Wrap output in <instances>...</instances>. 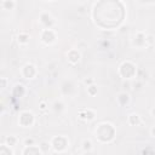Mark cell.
<instances>
[{"label": "cell", "instance_id": "obj_31", "mask_svg": "<svg viewBox=\"0 0 155 155\" xmlns=\"http://www.w3.org/2000/svg\"><path fill=\"white\" fill-rule=\"evenodd\" d=\"M150 115H151V117H154V119H155V105L150 109Z\"/></svg>", "mask_w": 155, "mask_h": 155}, {"label": "cell", "instance_id": "obj_18", "mask_svg": "<svg viewBox=\"0 0 155 155\" xmlns=\"http://www.w3.org/2000/svg\"><path fill=\"white\" fill-rule=\"evenodd\" d=\"M81 149L85 151V153H90L92 149H93V143L91 139H84L82 143H81Z\"/></svg>", "mask_w": 155, "mask_h": 155}, {"label": "cell", "instance_id": "obj_15", "mask_svg": "<svg viewBox=\"0 0 155 155\" xmlns=\"http://www.w3.org/2000/svg\"><path fill=\"white\" fill-rule=\"evenodd\" d=\"M22 155H42V151L40 150L39 145H31V147H23Z\"/></svg>", "mask_w": 155, "mask_h": 155}, {"label": "cell", "instance_id": "obj_28", "mask_svg": "<svg viewBox=\"0 0 155 155\" xmlns=\"http://www.w3.org/2000/svg\"><path fill=\"white\" fill-rule=\"evenodd\" d=\"M76 48H78L79 51L87 48V42H86V41H84V40H80V41H78V44H76Z\"/></svg>", "mask_w": 155, "mask_h": 155}, {"label": "cell", "instance_id": "obj_20", "mask_svg": "<svg viewBox=\"0 0 155 155\" xmlns=\"http://www.w3.org/2000/svg\"><path fill=\"white\" fill-rule=\"evenodd\" d=\"M13 154L15 153H13V149L12 148L7 147L5 143L1 144V147H0V155H13Z\"/></svg>", "mask_w": 155, "mask_h": 155}, {"label": "cell", "instance_id": "obj_26", "mask_svg": "<svg viewBox=\"0 0 155 155\" xmlns=\"http://www.w3.org/2000/svg\"><path fill=\"white\" fill-rule=\"evenodd\" d=\"M0 87H1V91H5L6 88H7V86H8V80H7V78H5V76H1L0 78Z\"/></svg>", "mask_w": 155, "mask_h": 155}, {"label": "cell", "instance_id": "obj_6", "mask_svg": "<svg viewBox=\"0 0 155 155\" xmlns=\"http://www.w3.org/2000/svg\"><path fill=\"white\" fill-rule=\"evenodd\" d=\"M38 74H39V70H38L36 65L33 64V63H25V64L21 68V75H22L24 79H27V80H33V79H35V78L38 76Z\"/></svg>", "mask_w": 155, "mask_h": 155}, {"label": "cell", "instance_id": "obj_22", "mask_svg": "<svg viewBox=\"0 0 155 155\" xmlns=\"http://www.w3.org/2000/svg\"><path fill=\"white\" fill-rule=\"evenodd\" d=\"M53 109H54V111H58V113H61V111H63L64 109H65V104L62 102V101H54V103H53Z\"/></svg>", "mask_w": 155, "mask_h": 155}, {"label": "cell", "instance_id": "obj_19", "mask_svg": "<svg viewBox=\"0 0 155 155\" xmlns=\"http://www.w3.org/2000/svg\"><path fill=\"white\" fill-rule=\"evenodd\" d=\"M39 148H40V150L42 151V154H46V153H48V151L52 149L51 143H50L48 140H42V142H40V143H39Z\"/></svg>", "mask_w": 155, "mask_h": 155}, {"label": "cell", "instance_id": "obj_25", "mask_svg": "<svg viewBox=\"0 0 155 155\" xmlns=\"http://www.w3.org/2000/svg\"><path fill=\"white\" fill-rule=\"evenodd\" d=\"M39 110L41 111V113H47V110H48V103L46 102V101H40L39 102Z\"/></svg>", "mask_w": 155, "mask_h": 155}, {"label": "cell", "instance_id": "obj_2", "mask_svg": "<svg viewBox=\"0 0 155 155\" xmlns=\"http://www.w3.org/2000/svg\"><path fill=\"white\" fill-rule=\"evenodd\" d=\"M137 73H138V69H137V65L127 59V61H124L119 68H117V74L120 75V78H122L125 81H131L132 79L137 78Z\"/></svg>", "mask_w": 155, "mask_h": 155}, {"label": "cell", "instance_id": "obj_17", "mask_svg": "<svg viewBox=\"0 0 155 155\" xmlns=\"http://www.w3.org/2000/svg\"><path fill=\"white\" fill-rule=\"evenodd\" d=\"M0 6H1L2 10L11 11V10H15V7L17 6V2L15 0H2L0 2Z\"/></svg>", "mask_w": 155, "mask_h": 155}, {"label": "cell", "instance_id": "obj_10", "mask_svg": "<svg viewBox=\"0 0 155 155\" xmlns=\"http://www.w3.org/2000/svg\"><path fill=\"white\" fill-rule=\"evenodd\" d=\"M145 36L147 34L143 30H138L134 33L133 40H132V45L136 46L137 48H143L145 47Z\"/></svg>", "mask_w": 155, "mask_h": 155}, {"label": "cell", "instance_id": "obj_7", "mask_svg": "<svg viewBox=\"0 0 155 155\" xmlns=\"http://www.w3.org/2000/svg\"><path fill=\"white\" fill-rule=\"evenodd\" d=\"M39 23L42 25V29H48V28H53L56 19L48 11H41L39 13Z\"/></svg>", "mask_w": 155, "mask_h": 155}, {"label": "cell", "instance_id": "obj_5", "mask_svg": "<svg viewBox=\"0 0 155 155\" xmlns=\"http://www.w3.org/2000/svg\"><path fill=\"white\" fill-rule=\"evenodd\" d=\"M57 39H58V34L53 28L41 29V31H40V41L44 45L51 46L57 41Z\"/></svg>", "mask_w": 155, "mask_h": 155}, {"label": "cell", "instance_id": "obj_13", "mask_svg": "<svg viewBox=\"0 0 155 155\" xmlns=\"http://www.w3.org/2000/svg\"><path fill=\"white\" fill-rule=\"evenodd\" d=\"M25 93H27V88H25V86L23 84H16L13 86V88H12V96L15 98H17V99L23 98L25 96Z\"/></svg>", "mask_w": 155, "mask_h": 155}, {"label": "cell", "instance_id": "obj_4", "mask_svg": "<svg viewBox=\"0 0 155 155\" xmlns=\"http://www.w3.org/2000/svg\"><path fill=\"white\" fill-rule=\"evenodd\" d=\"M18 125L23 128H30L35 125L36 117L31 110H22L18 115Z\"/></svg>", "mask_w": 155, "mask_h": 155}, {"label": "cell", "instance_id": "obj_11", "mask_svg": "<svg viewBox=\"0 0 155 155\" xmlns=\"http://www.w3.org/2000/svg\"><path fill=\"white\" fill-rule=\"evenodd\" d=\"M131 102V96L127 91H121L116 94V103L122 108H127Z\"/></svg>", "mask_w": 155, "mask_h": 155}, {"label": "cell", "instance_id": "obj_24", "mask_svg": "<svg viewBox=\"0 0 155 155\" xmlns=\"http://www.w3.org/2000/svg\"><path fill=\"white\" fill-rule=\"evenodd\" d=\"M22 143H23V147H31V145H35L36 140H35V138H33V137H25V138L22 140Z\"/></svg>", "mask_w": 155, "mask_h": 155}, {"label": "cell", "instance_id": "obj_21", "mask_svg": "<svg viewBox=\"0 0 155 155\" xmlns=\"http://www.w3.org/2000/svg\"><path fill=\"white\" fill-rule=\"evenodd\" d=\"M86 92H87V94H88L90 97H94V96L98 93V86H97L96 84H93V85L86 87Z\"/></svg>", "mask_w": 155, "mask_h": 155}, {"label": "cell", "instance_id": "obj_30", "mask_svg": "<svg viewBox=\"0 0 155 155\" xmlns=\"http://www.w3.org/2000/svg\"><path fill=\"white\" fill-rule=\"evenodd\" d=\"M149 133H150V136H151V137H154V138H155V125H153V126L150 127Z\"/></svg>", "mask_w": 155, "mask_h": 155}, {"label": "cell", "instance_id": "obj_29", "mask_svg": "<svg viewBox=\"0 0 155 155\" xmlns=\"http://www.w3.org/2000/svg\"><path fill=\"white\" fill-rule=\"evenodd\" d=\"M78 13H80V15L86 13V6H85V5H80V6H78Z\"/></svg>", "mask_w": 155, "mask_h": 155}, {"label": "cell", "instance_id": "obj_9", "mask_svg": "<svg viewBox=\"0 0 155 155\" xmlns=\"http://www.w3.org/2000/svg\"><path fill=\"white\" fill-rule=\"evenodd\" d=\"M65 56H67V61L70 65H76L81 61V51H79L76 47L68 50Z\"/></svg>", "mask_w": 155, "mask_h": 155}, {"label": "cell", "instance_id": "obj_14", "mask_svg": "<svg viewBox=\"0 0 155 155\" xmlns=\"http://www.w3.org/2000/svg\"><path fill=\"white\" fill-rule=\"evenodd\" d=\"M16 40H17V44L19 45V46H27L28 44H29V41H30V35L27 33V31H19L18 34H17V38H16Z\"/></svg>", "mask_w": 155, "mask_h": 155}, {"label": "cell", "instance_id": "obj_3", "mask_svg": "<svg viewBox=\"0 0 155 155\" xmlns=\"http://www.w3.org/2000/svg\"><path fill=\"white\" fill-rule=\"evenodd\" d=\"M50 143H51V147H52V150L54 153H64L68 150L69 145H70V140L67 136L64 134H58V136H53L51 139H50Z\"/></svg>", "mask_w": 155, "mask_h": 155}, {"label": "cell", "instance_id": "obj_12", "mask_svg": "<svg viewBox=\"0 0 155 155\" xmlns=\"http://www.w3.org/2000/svg\"><path fill=\"white\" fill-rule=\"evenodd\" d=\"M127 124L130 126H134L136 127V126L144 125V121H143V119H142V116L139 114H137V113H130L127 115Z\"/></svg>", "mask_w": 155, "mask_h": 155}, {"label": "cell", "instance_id": "obj_1", "mask_svg": "<svg viewBox=\"0 0 155 155\" xmlns=\"http://www.w3.org/2000/svg\"><path fill=\"white\" fill-rule=\"evenodd\" d=\"M94 136L96 139L101 144H109L115 139L116 136V128L111 122H99L94 128Z\"/></svg>", "mask_w": 155, "mask_h": 155}, {"label": "cell", "instance_id": "obj_23", "mask_svg": "<svg viewBox=\"0 0 155 155\" xmlns=\"http://www.w3.org/2000/svg\"><path fill=\"white\" fill-rule=\"evenodd\" d=\"M155 45V36L153 34H147L145 36V47H151Z\"/></svg>", "mask_w": 155, "mask_h": 155}, {"label": "cell", "instance_id": "obj_27", "mask_svg": "<svg viewBox=\"0 0 155 155\" xmlns=\"http://www.w3.org/2000/svg\"><path fill=\"white\" fill-rule=\"evenodd\" d=\"M82 84H84L86 87H88V86H91V85H93V84H94V79H93V78H91V76L85 78V79L82 80Z\"/></svg>", "mask_w": 155, "mask_h": 155}, {"label": "cell", "instance_id": "obj_8", "mask_svg": "<svg viewBox=\"0 0 155 155\" xmlns=\"http://www.w3.org/2000/svg\"><path fill=\"white\" fill-rule=\"evenodd\" d=\"M78 117L82 121H93L97 117V113L92 108H81L78 110Z\"/></svg>", "mask_w": 155, "mask_h": 155}, {"label": "cell", "instance_id": "obj_16", "mask_svg": "<svg viewBox=\"0 0 155 155\" xmlns=\"http://www.w3.org/2000/svg\"><path fill=\"white\" fill-rule=\"evenodd\" d=\"M18 142H19V139H18V137L15 136V134H8V136H6L5 139H4V143H5L7 147H10V148H15V147L18 144Z\"/></svg>", "mask_w": 155, "mask_h": 155}]
</instances>
